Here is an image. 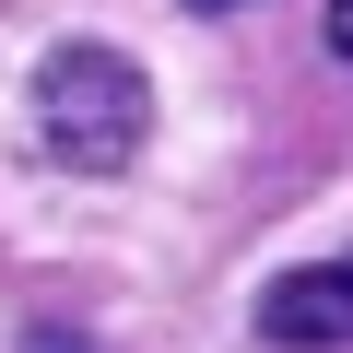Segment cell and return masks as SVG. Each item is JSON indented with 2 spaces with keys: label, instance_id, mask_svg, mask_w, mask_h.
Segmentation results:
<instances>
[{
  "label": "cell",
  "instance_id": "obj_1",
  "mask_svg": "<svg viewBox=\"0 0 353 353\" xmlns=\"http://www.w3.org/2000/svg\"><path fill=\"white\" fill-rule=\"evenodd\" d=\"M36 141H48V165H71V176H118V165L153 141V83H141V59L106 48V36H59V48L36 59Z\"/></svg>",
  "mask_w": 353,
  "mask_h": 353
},
{
  "label": "cell",
  "instance_id": "obj_2",
  "mask_svg": "<svg viewBox=\"0 0 353 353\" xmlns=\"http://www.w3.org/2000/svg\"><path fill=\"white\" fill-rule=\"evenodd\" d=\"M259 341L271 353H341L353 341V259H306V271L259 283Z\"/></svg>",
  "mask_w": 353,
  "mask_h": 353
},
{
  "label": "cell",
  "instance_id": "obj_3",
  "mask_svg": "<svg viewBox=\"0 0 353 353\" xmlns=\"http://www.w3.org/2000/svg\"><path fill=\"white\" fill-rule=\"evenodd\" d=\"M24 353H106V341H94V330H59V318H36V330H24Z\"/></svg>",
  "mask_w": 353,
  "mask_h": 353
},
{
  "label": "cell",
  "instance_id": "obj_4",
  "mask_svg": "<svg viewBox=\"0 0 353 353\" xmlns=\"http://www.w3.org/2000/svg\"><path fill=\"white\" fill-rule=\"evenodd\" d=\"M330 59H353V0H330Z\"/></svg>",
  "mask_w": 353,
  "mask_h": 353
},
{
  "label": "cell",
  "instance_id": "obj_5",
  "mask_svg": "<svg viewBox=\"0 0 353 353\" xmlns=\"http://www.w3.org/2000/svg\"><path fill=\"white\" fill-rule=\"evenodd\" d=\"M189 12H259V0H189Z\"/></svg>",
  "mask_w": 353,
  "mask_h": 353
}]
</instances>
